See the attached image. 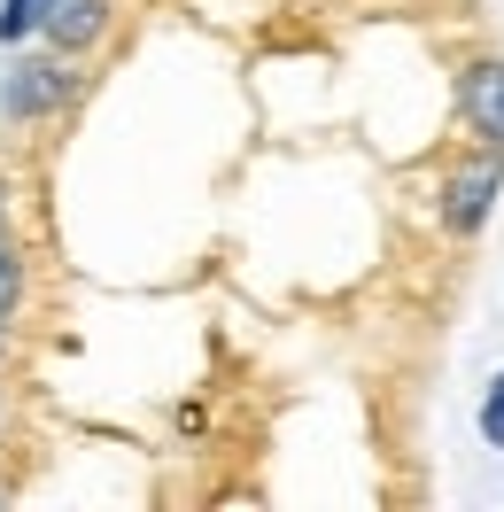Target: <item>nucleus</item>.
Listing matches in <instances>:
<instances>
[{"label": "nucleus", "mask_w": 504, "mask_h": 512, "mask_svg": "<svg viewBox=\"0 0 504 512\" xmlns=\"http://www.w3.org/2000/svg\"><path fill=\"white\" fill-rule=\"evenodd\" d=\"M47 8H55V0H0V39H8V47L32 39L39 24H47Z\"/></svg>", "instance_id": "obj_5"}, {"label": "nucleus", "mask_w": 504, "mask_h": 512, "mask_svg": "<svg viewBox=\"0 0 504 512\" xmlns=\"http://www.w3.org/2000/svg\"><path fill=\"white\" fill-rule=\"evenodd\" d=\"M497 187H504V148L481 140V156H466L450 171V187H442V225L450 233H481L489 210H497Z\"/></svg>", "instance_id": "obj_1"}, {"label": "nucleus", "mask_w": 504, "mask_h": 512, "mask_svg": "<svg viewBox=\"0 0 504 512\" xmlns=\"http://www.w3.org/2000/svg\"><path fill=\"white\" fill-rule=\"evenodd\" d=\"M16 303H24V249L0 233V319H8Z\"/></svg>", "instance_id": "obj_6"}, {"label": "nucleus", "mask_w": 504, "mask_h": 512, "mask_svg": "<svg viewBox=\"0 0 504 512\" xmlns=\"http://www.w3.org/2000/svg\"><path fill=\"white\" fill-rule=\"evenodd\" d=\"M39 32H47V47H55V55H86V47L109 32V0H55Z\"/></svg>", "instance_id": "obj_4"}, {"label": "nucleus", "mask_w": 504, "mask_h": 512, "mask_svg": "<svg viewBox=\"0 0 504 512\" xmlns=\"http://www.w3.org/2000/svg\"><path fill=\"white\" fill-rule=\"evenodd\" d=\"M0 412H8V404H0Z\"/></svg>", "instance_id": "obj_8"}, {"label": "nucleus", "mask_w": 504, "mask_h": 512, "mask_svg": "<svg viewBox=\"0 0 504 512\" xmlns=\"http://www.w3.org/2000/svg\"><path fill=\"white\" fill-rule=\"evenodd\" d=\"M458 109H466L473 140H489V148H504V63H497V55H481V63H466V78H458Z\"/></svg>", "instance_id": "obj_2"}, {"label": "nucleus", "mask_w": 504, "mask_h": 512, "mask_svg": "<svg viewBox=\"0 0 504 512\" xmlns=\"http://www.w3.org/2000/svg\"><path fill=\"white\" fill-rule=\"evenodd\" d=\"M70 94H78V78H70L63 63H16V78H8V117H47V109H63Z\"/></svg>", "instance_id": "obj_3"}, {"label": "nucleus", "mask_w": 504, "mask_h": 512, "mask_svg": "<svg viewBox=\"0 0 504 512\" xmlns=\"http://www.w3.org/2000/svg\"><path fill=\"white\" fill-rule=\"evenodd\" d=\"M481 435H489V443L504 450V373L489 381V396H481Z\"/></svg>", "instance_id": "obj_7"}]
</instances>
